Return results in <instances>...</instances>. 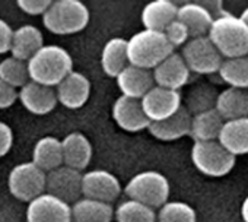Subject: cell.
I'll use <instances>...</instances> for the list:
<instances>
[{
    "label": "cell",
    "instance_id": "17",
    "mask_svg": "<svg viewBox=\"0 0 248 222\" xmlns=\"http://www.w3.org/2000/svg\"><path fill=\"white\" fill-rule=\"evenodd\" d=\"M115 79L121 95L135 99H142L155 86L154 72L133 64H129Z\"/></svg>",
    "mask_w": 248,
    "mask_h": 222
},
{
    "label": "cell",
    "instance_id": "21",
    "mask_svg": "<svg viewBox=\"0 0 248 222\" xmlns=\"http://www.w3.org/2000/svg\"><path fill=\"white\" fill-rule=\"evenodd\" d=\"M44 47V38L41 31L34 25H22L14 32L12 40V57L30 62Z\"/></svg>",
    "mask_w": 248,
    "mask_h": 222
},
{
    "label": "cell",
    "instance_id": "39",
    "mask_svg": "<svg viewBox=\"0 0 248 222\" xmlns=\"http://www.w3.org/2000/svg\"><path fill=\"white\" fill-rule=\"evenodd\" d=\"M241 216H242L244 222H248V196L244 199V202L241 205Z\"/></svg>",
    "mask_w": 248,
    "mask_h": 222
},
{
    "label": "cell",
    "instance_id": "10",
    "mask_svg": "<svg viewBox=\"0 0 248 222\" xmlns=\"http://www.w3.org/2000/svg\"><path fill=\"white\" fill-rule=\"evenodd\" d=\"M82 183L83 174L80 171L62 165L47 173V193L62 199L66 203H76L82 199Z\"/></svg>",
    "mask_w": 248,
    "mask_h": 222
},
{
    "label": "cell",
    "instance_id": "11",
    "mask_svg": "<svg viewBox=\"0 0 248 222\" xmlns=\"http://www.w3.org/2000/svg\"><path fill=\"white\" fill-rule=\"evenodd\" d=\"M27 222H73L72 206L50 193H44L28 203Z\"/></svg>",
    "mask_w": 248,
    "mask_h": 222
},
{
    "label": "cell",
    "instance_id": "5",
    "mask_svg": "<svg viewBox=\"0 0 248 222\" xmlns=\"http://www.w3.org/2000/svg\"><path fill=\"white\" fill-rule=\"evenodd\" d=\"M170 181L158 171H142L133 175L126 187L124 193L129 199L142 202L151 207H162L170 197Z\"/></svg>",
    "mask_w": 248,
    "mask_h": 222
},
{
    "label": "cell",
    "instance_id": "34",
    "mask_svg": "<svg viewBox=\"0 0 248 222\" xmlns=\"http://www.w3.org/2000/svg\"><path fill=\"white\" fill-rule=\"evenodd\" d=\"M164 34H165L167 40L170 41V44H171L174 48H175V47H180V46L184 47V46L191 40L188 28H187L181 21H178V18H177L172 24H170V25L167 27V30L164 31Z\"/></svg>",
    "mask_w": 248,
    "mask_h": 222
},
{
    "label": "cell",
    "instance_id": "29",
    "mask_svg": "<svg viewBox=\"0 0 248 222\" xmlns=\"http://www.w3.org/2000/svg\"><path fill=\"white\" fill-rule=\"evenodd\" d=\"M217 75L229 88L248 89V56L225 59Z\"/></svg>",
    "mask_w": 248,
    "mask_h": 222
},
{
    "label": "cell",
    "instance_id": "14",
    "mask_svg": "<svg viewBox=\"0 0 248 222\" xmlns=\"http://www.w3.org/2000/svg\"><path fill=\"white\" fill-rule=\"evenodd\" d=\"M155 85L172 91L183 88L190 79V69L181 54L172 53L162 63H159L154 70Z\"/></svg>",
    "mask_w": 248,
    "mask_h": 222
},
{
    "label": "cell",
    "instance_id": "7",
    "mask_svg": "<svg viewBox=\"0 0 248 222\" xmlns=\"http://www.w3.org/2000/svg\"><path fill=\"white\" fill-rule=\"evenodd\" d=\"M8 187L14 197L22 202H32L44 194L47 187V173L32 161L16 165L8 178Z\"/></svg>",
    "mask_w": 248,
    "mask_h": 222
},
{
    "label": "cell",
    "instance_id": "28",
    "mask_svg": "<svg viewBox=\"0 0 248 222\" xmlns=\"http://www.w3.org/2000/svg\"><path fill=\"white\" fill-rule=\"evenodd\" d=\"M115 215L111 203L82 197L72 205L73 222H111Z\"/></svg>",
    "mask_w": 248,
    "mask_h": 222
},
{
    "label": "cell",
    "instance_id": "25",
    "mask_svg": "<svg viewBox=\"0 0 248 222\" xmlns=\"http://www.w3.org/2000/svg\"><path fill=\"white\" fill-rule=\"evenodd\" d=\"M217 141L233 157L248 154V117L225 122Z\"/></svg>",
    "mask_w": 248,
    "mask_h": 222
},
{
    "label": "cell",
    "instance_id": "26",
    "mask_svg": "<svg viewBox=\"0 0 248 222\" xmlns=\"http://www.w3.org/2000/svg\"><path fill=\"white\" fill-rule=\"evenodd\" d=\"M32 162L43 171L50 173L63 164V145L62 141L54 136L41 138L32 151Z\"/></svg>",
    "mask_w": 248,
    "mask_h": 222
},
{
    "label": "cell",
    "instance_id": "22",
    "mask_svg": "<svg viewBox=\"0 0 248 222\" xmlns=\"http://www.w3.org/2000/svg\"><path fill=\"white\" fill-rule=\"evenodd\" d=\"M215 108L225 122L248 117V91L238 88L223 89L217 95Z\"/></svg>",
    "mask_w": 248,
    "mask_h": 222
},
{
    "label": "cell",
    "instance_id": "31",
    "mask_svg": "<svg viewBox=\"0 0 248 222\" xmlns=\"http://www.w3.org/2000/svg\"><path fill=\"white\" fill-rule=\"evenodd\" d=\"M219 92H216V89L207 83H200L196 85L194 88L190 89L188 95H187V105H184L191 116L203 113V111L212 110L216 107V99H217Z\"/></svg>",
    "mask_w": 248,
    "mask_h": 222
},
{
    "label": "cell",
    "instance_id": "23",
    "mask_svg": "<svg viewBox=\"0 0 248 222\" xmlns=\"http://www.w3.org/2000/svg\"><path fill=\"white\" fill-rule=\"evenodd\" d=\"M178 21L188 28L191 38H197L209 35L215 16L202 3L191 2L178 8Z\"/></svg>",
    "mask_w": 248,
    "mask_h": 222
},
{
    "label": "cell",
    "instance_id": "37",
    "mask_svg": "<svg viewBox=\"0 0 248 222\" xmlns=\"http://www.w3.org/2000/svg\"><path fill=\"white\" fill-rule=\"evenodd\" d=\"M14 32L15 31L11 28V25L5 19H0V54L11 51Z\"/></svg>",
    "mask_w": 248,
    "mask_h": 222
},
{
    "label": "cell",
    "instance_id": "19",
    "mask_svg": "<svg viewBox=\"0 0 248 222\" xmlns=\"http://www.w3.org/2000/svg\"><path fill=\"white\" fill-rule=\"evenodd\" d=\"M63 164L78 171L85 170L92 159V145L89 139L79 132L69 133L63 141Z\"/></svg>",
    "mask_w": 248,
    "mask_h": 222
},
{
    "label": "cell",
    "instance_id": "33",
    "mask_svg": "<svg viewBox=\"0 0 248 222\" xmlns=\"http://www.w3.org/2000/svg\"><path fill=\"white\" fill-rule=\"evenodd\" d=\"M156 222H197V215L186 202H167L159 207Z\"/></svg>",
    "mask_w": 248,
    "mask_h": 222
},
{
    "label": "cell",
    "instance_id": "12",
    "mask_svg": "<svg viewBox=\"0 0 248 222\" xmlns=\"http://www.w3.org/2000/svg\"><path fill=\"white\" fill-rule=\"evenodd\" d=\"M112 119L120 129L130 133L149 129L151 126V120L142 107V101L124 95H120L112 104Z\"/></svg>",
    "mask_w": 248,
    "mask_h": 222
},
{
    "label": "cell",
    "instance_id": "8",
    "mask_svg": "<svg viewBox=\"0 0 248 222\" xmlns=\"http://www.w3.org/2000/svg\"><path fill=\"white\" fill-rule=\"evenodd\" d=\"M181 56L186 60L190 72L199 75L217 73L225 60L207 35L191 38L183 47Z\"/></svg>",
    "mask_w": 248,
    "mask_h": 222
},
{
    "label": "cell",
    "instance_id": "2",
    "mask_svg": "<svg viewBox=\"0 0 248 222\" xmlns=\"http://www.w3.org/2000/svg\"><path fill=\"white\" fill-rule=\"evenodd\" d=\"M174 53V47L170 44L164 32L142 30L127 40L129 63L142 69L154 70L159 63Z\"/></svg>",
    "mask_w": 248,
    "mask_h": 222
},
{
    "label": "cell",
    "instance_id": "35",
    "mask_svg": "<svg viewBox=\"0 0 248 222\" xmlns=\"http://www.w3.org/2000/svg\"><path fill=\"white\" fill-rule=\"evenodd\" d=\"M51 0H18L16 5L18 8L25 12L27 15H43L48 11V8L51 6Z\"/></svg>",
    "mask_w": 248,
    "mask_h": 222
},
{
    "label": "cell",
    "instance_id": "6",
    "mask_svg": "<svg viewBox=\"0 0 248 222\" xmlns=\"http://www.w3.org/2000/svg\"><path fill=\"white\" fill-rule=\"evenodd\" d=\"M191 161L202 174L217 178L232 171L236 157L226 151L219 141H209L194 142L191 148Z\"/></svg>",
    "mask_w": 248,
    "mask_h": 222
},
{
    "label": "cell",
    "instance_id": "3",
    "mask_svg": "<svg viewBox=\"0 0 248 222\" xmlns=\"http://www.w3.org/2000/svg\"><path fill=\"white\" fill-rule=\"evenodd\" d=\"M223 59L248 56V25L231 14L216 16L207 35Z\"/></svg>",
    "mask_w": 248,
    "mask_h": 222
},
{
    "label": "cell",
    "instance_id": "15",
    "mask_svg": "<svg viewBox=\"0 0 248 222\" xmlns=\"http://www.w3.org/2000/svg\"><path fill=\"white\" fill-rule=\"evenodd\" d=\"M56 92L62 105L70 110H78L89 99L91 82L83 73L73 70L56 86Z\"/></svg>",
    "mask_w": 248,
    "mask_h": 222
},
{
    "label": "cell",
    "instance_id": "13",
    "mask_svg": "<svg viewBox=\"0 0 248 222\" xmlns=\"http://www.w3.org/2000/svg\"><path fill=\"white\" fill-rule=\"evenodd\" d=\"M82 193L83 197L112 203L121 193V183L109 171L92 170L83 174Z\"/></svg>",
    "mask_w": 248,
    "mask_h": 222
},
{
    "label": "cell",
    "instance_id": "16",
    "mask_svg": "<svg viewBox=\"0 0 248 222\" xmlns=\"http://www.w3.org/2000/svg\"><path fill=\"white\" fill-rule=\"evenodd\" d=\"M19 101L35 116H46L56 108L59 99L57 92L51 86H46L30 80L19 89Z\"/></svg>",
    "mask_w": 248,
    "mask_h": 222
},
{
    "label": "cell",
    "instance_id": "9",
    "mask_svg": "<svg viewBox=\"0 0 248 222\" xmlns=\"http://www.w3.org/2000/svg\"><path fill=\"white\" fill-rule=\"evenodd\" d=\"M140 101L151 123L170 119L183 107V98L178 91L161 88L156 85Z\"/></svg>",
    "mask_w": 248,
    "mask_h": 222
},
{
    "label": "cell",
    "instance_id": "30",
    "mask_svg": "<svg viewBox=\"0 0 248 222\" xmlns=\"http://www.w3.org/2000/svg\"><path fill=\"white\" fill-rule=\"evenodd\" d=\"M114 218L117 222H156L158 213L142 202L127 199L117 206Z\"/></svg>",
    "mask_w": 248,
    "mask_h": 222
},
{
    "label": "cell",
    "instance_id": "40",
    "mask_svg": "<svg viewBox=\"0 0 248 222\" xmlns=\"http://www.w3.org/2000/svg\"><path fill=\"white\" fill-rule=\"evenodd\" d=\"M241 19L248 25V6L242 11V14H241Z\"/></svg>",
    "mask_w": 248,
    "mask_h": 222
},
{
    "label": "cell",
    "instance_id": "27",
    "mask_svg": "<svg viewBox=\"0 0 248 222\" xmlns=\"http://www.w3.org/2000/svg\"><path fill=\"white\" fill-rule=\"evenodd\" d=\"M223 125H225V120L216 111V108L203 111V113L193 116L190 136L194 139V142L217 141Z\"/></svg>",
    "mask_w": 248,
    "mask_h": 222
},
{
    "label": "cell",
    "instance_id": "1",
    "mask_svg": "<svg viewBox=\"0 0 248 222\" xmlns=\"http://www.w3.org/2000/svg\"><path fill=\"white\" fill-rule=\"evenodd\" d=\"M28 72L32 82L53 88L73 72V59L60 46H44L28 62Z\"/></svg>",
    "mask_w": 248,
    "mask_h": 222
},
{
    "label": "cell",
    "instance_id": "4",
    "mask_svg": "<svg viewBox=\"0 0 248 222\" xmlns=\"http://www.w3.org/2000/svg\"><path fill=\"white\" fill-rule=\"evenodd\" d=\"M89 18V9L79 0H57L44 14L43 24L56 35H72L83 31Z\"/></svg>",
    "mask_w": 248,
    "mask_h": 222
},
{
    "label": "cell",
    "instance_id": "20",
    "mask_svg": "<svg viewBox=\"0 0 248 222\" xmlns=\"http://www.w3.org/2000/svg\"><path fill=\"white\" fill-rule=\"evenodd\" d=\"M178 8L171 0H155L148 3L140 15L145 30L164 32L178 18Z\"/></svg>",
    "mask_w": 248,
    "mask_h": 222
},
{
    "label": "cell",
    "instance_id": "24",
    "mask_svg": "<svg viewBox=\"0 0 248 222\" xmlns=\"http://www.w3.org/2000/svg\"><path fill=\"white\" fill-rule=\"evenodd\" d=\"M129 64L127 40L121 37L108 40L101 51V66L104 73L109 78H117Z\"/></svg>",
    "mask_w": 248,
    "mask_h": 222
},
{
    "label": "cell",
    "instance_id": "18",
    "mask_svg": "<svg viewBox=\"0 0 248 222\" xmlns=\"http://www.w3.org/2000/svg\"><path fill=\"white\" fill-rule=\"evenodd\" d=\"M191 113L183 105L174 116H171L167 120L151 123L149 133L162 142H172L178 141L187 135H190L191 130Z\"/></svg>",
    "mask_w": 248,
    "mask_h": 222
},
{
    "label": "cell",
    "instance_id": "36",
    "mask_svg": "<svg viewBox=\"0 0 248 222\" xmlns=\"http://www.w3.org/2000/svg\"><path fill=\"white\" fill-rule=\"evenodd\" d=\"M18 98H19V92L16 91V88L11 86L9 83L0 79V110L12 107Z\"/></svg>",
    "mask_w": 248,
    "mask_h": 222
},
{
    "label": "cell",
    "instance_id": "32",
    "mask_svg": "<svg viewBox=\"0 0 248 222\" xmlns=\"http://www.w3.org/2000/svg\"><path fill=\"white\" fill-rule=\"evenodd\" d=\"M0 79L14 88H24L31 79L28 72V63L15 57H8L0 62Z\"/></svg>",
    "mask_w": 248,
    "mask_h": 222
},
{
    "label": "cell",
    "instance_id": "38",
    "mask_svg": "<svg viewBox=\"0 0 248 222\" xmlns=\"http://www.w3.org/2000/svg\"><path fill=\"white\" fill-rule=\"evenodd\" d=\"M12 145H14L12 129L6 123L0 122V158L5 157L6 154H9Z\"/></svg>",
    "mask_w": 248,
    "mask_h": 222
}]
</instances>
